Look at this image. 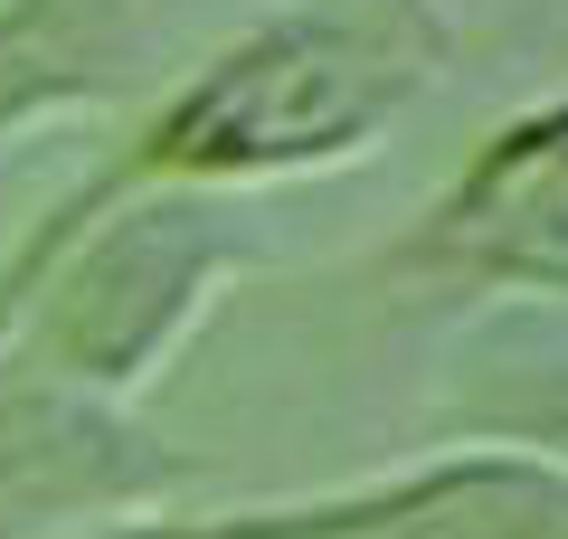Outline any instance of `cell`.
<instances>
[{"label": "cell", "mask_w": 568, "mask_h": 539, "mask_svg": "<svg viewBox=\"0 0 568 539\" xmlns=\"http://www.w3.org/2000/svg\"><path fill=\"white\" fill-rule=\"evenodd\" d=\"M379 104H388V77L361 39H342V29H275V39L237 48L171 114L162 161H200V171L304 161V152H332V142L369 133Z\"/></svg>", "instance_id": "cell-1"}, {"label": "cell", "mask_w": 568, "mask_h": 539, "mask_svg": "<svg viewBox=\"0 0 568 539\" xmlns=\"http://www.w3.org/2000/svg\"><path fill=\"white\" fill-rule=\"evenodd\" d=\"M446 256L484 265V275L568 284V114L530 123L465 180V200L446 209Z\"/></svg>", "instance_id": "cell-2"}]
</instances>
